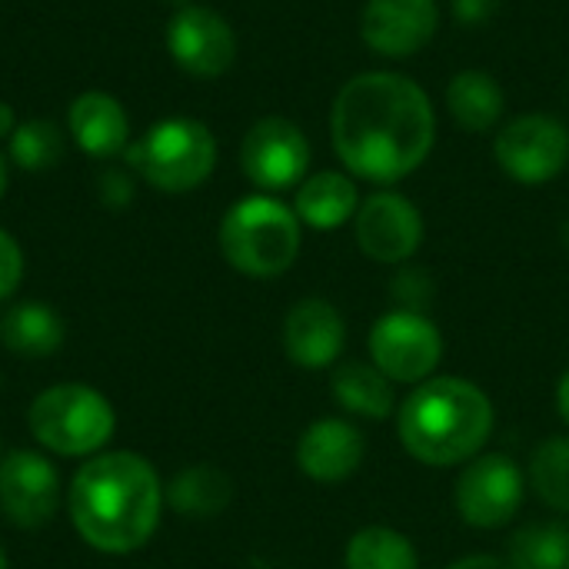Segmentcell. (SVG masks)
Listing matches in <instances>:
<instances>
[{
    "label": "cell",
    "instance_id": "1",
    "mask_svg": "<svg viewBox=\"0 0 569 569\" xmlns=\"http://www.w3.org/2000/svg\"><path fill=\"white\" fill-rule=\"evenodd\" d=\"M330 137L350 177L390 187L427 163L437 143V113L417 80L397 70H367L340 87Z\"/></svg>",
    "mask_w": 569,
    "mask_h": 569
},
{
    "label": "cell",
    "instance_id": "2",
    "mask_svg": "<svg viewBox=\"0 0 569 569\" xmlns=\"http://www.w3.org/2000/svg\"><path fill=\"white\" fill-rule=\"evenodd\" d=\"M163 483L153 463L130 450L90 457L70 480L67 510L80 540L123 557L150 543L163 513Z\"/></svg>",
    "mask_w": 569,
    "mask_h": 569
},
{
    "label": "cell",
    "instance_id": "3",
    "mask_svg": "<svg viewBox=\"0 0 569 569\" xmlns=\"http://www.w3.org/2000/svg\"><path fill=\"white\" fill-rule=\"evenodd\" d=\"M497 410L493 400L463 377H430L397 407V437L403 450L437 470L463 467L487 450Z\"/></svg>",
    "mask_w": 569,
    "mask_h": 569
},
{
    "label": "cell",
    "instance_id": "4",
    "mask_svg": "<svg viewBox=\"0 0 569 569\" xmlns=\"http://www.w3.org/2000/svg\"><path fill=\"white\" fill-rule=\"evenodd\" d=\"M300 217L270 193L237 200L220 220V250L227 263L253 280H273L287 273L300 257Z\"/></svg>",
    "mask_w": 569,
    "mask_h": 569
},
{
    "label": "cell",
    "instance_id": "5",
    "mask_svg": "<svg viewBox=\"0 0 569 569\" xmlns=\"http://www.w3.org/2000/svg\"><path fill=\"white\" fill-rule=\"evenodd\" d=\"M27 427L33 440L57 457H97L117 430V413L100 390L57 383L33 397Z\"/></svg>",
    "mask_w": 569,
    "mask_h": 569
},
{
    "label": "cell",
    "instance_id": "6",
    "mask_svg": "<svg viewBox=\"0 0 569 569\" xmlns=\"http://www.w3.org/2000/svg\"><path fill=\"white\" fill-rule=\"evenodd\" d=\"M130 167L163 193L197 190L217 167V140L193 117H167L127 147Z\"/></svg>",
    "mask_w": 569,
    "mask_h": 569
},
{
    "label": "cell",
    "instance_id": "7",
    "mask_svg": "<svg viewBox=\"0 0 569 569\" xmlns=\"http://www.w3.org/2000/svg\"><path fill=\"white\" fill-rule=\"evenodd\" d=\"M370 363L393 383H423L443 360V333L420 310H390L373 320L367 337Z\"/></svg>",
    "mask_w": 569,
    "mask_h": 569
},
{
    "label": "cell",
    "instance_id": "8",
    "mask_svg": "<svg viewBox=\"0 0 569 569\" xmlns=\"http://www.w3.org/2000/svg\"><path fill=\"white\" fill-rule=\"evenodd\" d=\"M527 473L507 453H480L463 463L453 483V507L473 530H500L513 523L527 500Z\"/></svg>",
    "mask_w": 569,
    "mask_h": 569
},
{
    "label": "cell",
    "instance_id": "9",
    "mask_svg": "<svg viewBox=\"0 0 569 569\" xmlns=\"http://www.w3.org/2000/svg\"><path fill=\"white\" fill-rule=\"evenodd\" d=\"M493 153L510 180L550 183L569 167V127L553 113H520L497 130Z\"/></svg>",
    "mask_w": 569,
    "mask_h": 569
},
{
    "label": "cell",
    "instance_id": "10",
    "mask_svg": "<svg viewBox=\"0 0 569 569\" xmlns=\"http://www.w3.org/2000/svg\"><path fill=\"white\" fill-rule=\"evenodd\" d=\"M240 167H243L247 180L257 183L263 193L290 190L307 180L310 140L293 120L263 117L243 137Z\"/></svg>",
    "mask_w": 569,
    "mask_h": 569
},
{
    "label": "cell",
    "instance_id": "11",
    "mask_svg": "<svg viewBox=\"0 0 569 569\" xmlns=\"http://www.w3.org/2000/svg\"><path fill=\"white\" fill-rule=\"evenodd\" d=\"M353 237L363 257H370L373 263L400 267L413 260L423 243V217L417 203L403 193L377 190L360 200V210L353 217Z\"/></svg>",
    "mask_w": 569,
    "mask_h": 569
},
{
    "label": "cell",
    "instance_id": "12",
    "mask_svg": "<svg viewBox=\"0 0 569 569\" xmlns=\"http://www.w3.org/2000/svg\"><path fill=\"white\" fill-rule=\"evenodd\" d=\"M167 50L180 70L200 80L223 77L237 60V33L210 7L187 3L173 13L167 27Z\"/></svg>",
    "mask_w": 569,
    "mask_h": 569
},
{
    "label": "cell",
    "instance_id": "13",
    "mask_svg": "<svg viewBox=\"0 0 569 569\" xmlns=\"http://www.w3.org/2000/svg\"><path fill=\"white\" fill-rule=\"evenodd\" d=\"M60 503V477L43 453L10 450L0 460V510L13 527H43Z\"/></svg>",
    "mask_w": 569,
    "mask_h": 569
},
{
    "label": "cell",
    "instance_id": "14",
    "mask_svg": "<svg viewBox=\"0 0 569 569\" xmlns=\"http://www.w3.org/2000/svg\"><path fill=\"white\" fill-rule=\"evenodd\" d=\"M440 30L437 0H367L360 13L363 43L390 60L420 53Z\"/></svg>",
    "mask_w": 569,
    "mask_h": 569
},
{
    "label": "cell",
    "instance_id": "15",
    "mask_svg": "<svg viewBox=\"0 0 569 569\" xmlns=\"http://www.w3.org/2000/svg\"><path fill=\"white\" fill-rule=\"evenodd\" d=\"M347 347V320L343 313L323 300L307 297L297 300L283 320V353L300 370H327L343 357Z\"/></svg>",
    "mask_w": 569,
    "mask_h": 569
},
{
    "label": "cell",
    "instance_id": "16",
    "mask_svg": "<svg viewBox=\"0 0 569 569\" xmlns=\"http://www.w3.org/2000/svg\"><path fill=\"white\" fill-rule=\"evenodd\" d=\"M367 457V440L357 423L343 417L313 420L297 440V467L313 483L350 480Z\"/></svg>",
    "mask_w": 569,
    "mask_h": 569
},
{
    "label": "cell",
    "instance_id": "17",
    "mask_svg": "<svg viewBox=\"0 0 569 569\" xmlns=\"http://www.w3.org/2000/svg\"><path fill=\"white\" fill-rule=\"evenodd\" d=\"M67 123H70L77 147L90 157H117L120 150H127V140H130L127 110L120 107L117 97L103 90L80 93L70 103Z\"/></svg>",
    "mask_w": 569,
    "mask_h": 569
},
{
    "label": "cell",
    "instance_id": "18",
    "mask_svg": "<svg viewBox=\"0 0 569 569\" xmlns=\"http://www.w3.org/2000/svg\"><path fill=\"white\" fill-rule=\"evenodd\" d=\"M357 210H360L357 177L340 170H323L307 177L293 197V213L300 217V223L313 230H340L357 217Z\"/></svg>",
    "mask_w": 569,
    "mask_h": 569
},
{
    "label": "cell",
    "instance_id": "19",
    "mask_svg": "<svg viewBox=\"0 0 569 569\" xmlns=\"http://www.w3.org/2000/svg\"><path fill=\"white\" fill-rule=\"evenodd\" d=\"M447 107L457 127H463L467 133H490L503 120L507 97L497 77L470 67L453 73V80L447 83Z\"/></svg>",
    "mask_w": 569,
    "mask_h": 569
},
{
    "label": "cell",
    "instance_id": "20",
    "mask_svg": "<svg viewBox=\"0 0 569 569\" xmlns=\"http://www.w3.org/2000/svg\"><path fill=\"white\" fill-rule=\"evenodd\" d=\"M0 340L10 353L23 360H43L63 343V320L53 307L40 300L13 303L0 320Z\"/></svg>",
    "mask_w": 569,
    "mask_h": 569
},
{
    "label": "cell",
    "instance_id": "21",
    "mask_svg": "<svg viewBox=\"0 0 569 569\" xmlns=\"http://www.w3.org/2000/svg\"><path fill=\"white\" fill-rule=\"evenodd\" d=\"M333 400L360 420H387L397 413V393H393V380H387L373 363H340L333 373Z\"/></svg>",
    "mask_w": 569,
    "mask_h": 569
},
{
    "label": "cell",
    "instance_id": "22",
    "mask_svg": "<svg viewBox=\"0 0 569 569\" xmlns=\"http://www.w3.org/2000/svg\"><path fill=\"white\" fill-rule=\"evenodd\" d=\"M163 497L173 513L190 517V520H210L230 507L233 483L223 470H217L210 463H197V467L180 470L170 480V487L163 490Z\"/></svg>",
    "mask_w": 569,
    "mask_h": 569
},
{
    "label": "cell",
    "instance_id": "23",
    "mask_svg": "<svg viewBox=\"0 0 569 569\" xmlns=\"http://www.w3.org/2000/svg\"><path fill=\"white\" fill-rule=\"evenodd\" d=\"M343 569H420V553L393 527H363L347 540Z\"/></svg>",
    "mask_w": 569,
    "mask_h": 569
},
{
    "label": "cell",
    "instance_id": "24",
    "mask_svg": "<svg viewBox=\"0 0 569 569\" xmlns=\"http://www.w3.org/2000/svg\"><path fill=\"white\" fill-rule=\"evenodd\" d=\"M503 560L510 569H569V523L540 520L520 527L510 537Z\"/></svg>",
    "mask_w": 569,
    "mask_h": 569
},
{
    "label": "cell",
    "instance_id": "25",
    "mask_svg": "<svg viewBox=\"0 0 569 569\" xmlns=\"http://www.w3.org/2000/svg\"><path fill=\"white\" fill-rule=\"evenodd\" d=\"M527 487L547 510L569 517V437H550L533 450Z\"/></svg>",
    "mask_w": 569,
    "mask_h": 569
},
{
    "label": "cell",
    "instance_id": "26",
    "mask_svg": "<svg viewBox=\"0 0 569 569\" xmlns=\"http://www.w3.org/2000/svg\"><path fill=\"white\" fill-rule=\"evenodd\" d=\"M10 157L23 170H47L63 157V133L53 120H23L10 133Z\"/></svg>",
    "mask_w": 569,
    "mask_h": 569
},
{
    "label": "cell",
    "instance_id": "27",
    "mask_svg": "<svg viewBox=\"0 0 569 569\" xmlns=\"http://www.w3.org/2000/svg\"><path fill=\"white\" fill-rule=\"evenodd\" d=\"M20 280H23V250L7 230H0V300L13 297Z\"/></svg>",
    "mask_w": 569,
    "mask_h": 569
},
{
    "label": "cell",
    "instance_id": "28",
    "mask_svg": "<svg viewBox=\"0 0 569 569\" xmlns=\"http://www.w3.org/2000/svg\"><path fill=\"white\" fill-rule=\"evenodd\" d=\"M430 280L423 270H400L393 280V297L400 300V310H420L430 297ZM423 313V310H420Z\"/></svg>",
    "mask_w": 569,
    "mask_h": 569
},
{
    "label": "cell",
    "instance_id": "29",
    "mask_svg": "<svg viewBox=\"0 0 569 569\" xmlns=\"http://www.w3.org/2000/svg\"><path fill=\"white\" fill-rule=\"evenodd\" d=\"M450 7H453L457 23H463V27H480V23H487V20L500 10V0H453Z\"/></svg>",
    "mask_w": 569,
    "mask_h": 569
},
{
    "label": "cell",
    "instance_id": "30",
    "mask_svg": "<svg viewBox=\"0 0 569 569\" xmlns=\"http://www.w3.org/2000/svg\"><path fill=\"white\" fill-rule=\"evenodd\" d=\"M100 197H103V203H110V207H123V203L133 197L130 177L120 173V170H107V173L100 177Z\"/></svg>",
    "mask_w": 569,
    "mask_h": 569
},
{
    "label": "cell",
    "instance_id": "31",
    "mask_svg": "<svg viewBox=\"0 0 569 569\" xmlns=\"http://www.w3.org/2000/svg\"><path fill=\"white\" fill-rule=\"evenodd\" d=\"M443 569H510L503 557H490V553H473V557H460Z\"/></svg>",
    "mask_w": 569,
    "mask_h": 569
},
{
    "label": "cell",
    "instance_id": "32",
    "mask_svg": "<svg viewBox=\"0 0 569 569\" xmlns=\"http://www.w3.org/2000/svg\"><path fill=\"white\" fill-rule=\"evenodd\" d=\"M557 410H560L563 423L569 427V370L560 377V383H557Z\"/></svg>",
    "mask_w": 569,
    "mask_h": 569
},
{
    "label": "cell",
    "instance_id": "33",
    "mask_svg": "<svg viewBox=\"0 0 569 569\" xmlns=\"http://www.w3.org/2000/svg\"><path fill=\"white\" fill-rule=\"evenodd\" d=\"M13 130H17V117H13V107L0 100V140H3V137H10Z\"/></svg>",
    "mask_w": 569,
    "mask_h": 569
},
{
    "label": "cell",
    "instance_id": "34",
    "mask_svg": "<svg viewBox=\"0 0 569 569\" xmlns=\"http://www.w3.org/2000/svg\"><path fill=\"white\" fill-rule=\"evenodd\" d=\"M3 190H7V163L0 157V197H3Z\"/></svg>",
    "mask_w": 569,
    "mask_h": 569
},
{
    "label": "cell",
    "instance_id": "35",
    "mask_svg": "<svg viewBox=\"0 0 569 569\" xmlns=\"http://www.w3.org/2000/svg\"><path fill=\"white\" fill-rule=\"evenodd\" d=\"M0 569H10L7 567V553H3V547H0Z\"/></svg>",
    "mask_w": 569,
    "mask_h": 569
},
{
    "label": "cell",
    "instance_id": "36",
    "mask_svg": "<svg viewBox=\"0 0 569 569\" xmlns=\"http://www.w3.org/2000/svg\"><path fill=\"white\" fill-rule=\"evenodd\" d=\"M563 240H567V247H569V220L563 223Z\"/></svg>",
    "mask_w": 569,
    "mask_h": 569
},
{
    "label": "cell",
    "instance_id": "37",
    "mask_svg": "<svg viewBox=\"0 0 569 569\" xmlns=\"http://www.w3.org/2000/svg\"><path fill=\"white\" fill-rule=\"evenodd\" d=\"M173 3H183V0H173Z\"/></svg>",
    "mask_w": 569,
    "mask_h": 569
},
{
    "label": "cell",
    "instance_id": "38",
    "mask_svg": "<svg viewBox=\"0 0 569 569\" xmlns=\"http://www.w3.org/2000/svg\"><path fill=\"white\" fill-rule=\"evenodd\" d=\"M567 93H569V83H567Z\"/></svg>",
    "mask_w": 569,
    "mask_h": 569
}]
</instances>
